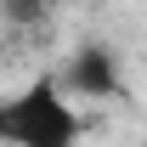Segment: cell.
<instances>
[{"label": "cell", "mask_w": 147, "mask_h": 147, "mask_svg": "<svg viewBox=\"0 0 147 147\" xmlns=\"http://www.w3.org/2000/svg\"><path fill=\"white\" fill-rule=\"evenodd\" d=\"M57 0H0V17L11 23V28H40V23H51Z\"/></svg>", "instance_id": "cell-3"}, {"label": "cell", "mask_w": 147, "mask_h": 147, "mask_svg": "<svg viewBox=\"0 0 147 147\" xmlns=\"http://www.w3.org/2000/svg\"><path fill=\"white\" fill-rule=\"evenodd\" d=\"M62 79V91L74 96H91V102H102V96H119V57L102 45V40H91V45H79V51L68 57V68L57 74Z\"/></svg>", "instance_id": "cell-2"}, {"label": "cell", "mask_w": 147, "mask_h": 147, "mask_svg": "<svg viewBox=\"0 0 147 147\" xmlns=\"http://www.w3.org/2000/svg\"><path fill=\"white\" fill-rule=\"evenodd\" d=\"M85 119L57 74H34L23 91L0 96V147H79Z\"/></svg>", "instance_id": "cell-1"}]
</instances>
